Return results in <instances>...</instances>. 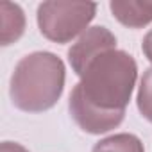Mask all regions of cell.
Segmentation results:
<instances>
[{
	"label": "cell",
	"mask_w": 152,
	"mask_h": 152,
	"mask_svg": "<svg viewBox=\"0 0 152 152\" xmlns=\"http://www.w3.org/2000/svg\"><path fill=\"white\" fill-rule=\"evenodd\" d=\"M136 106H138V111L141 113V116L152 124V68L143 72V77L138 86Z\"/></svg>",
	"instance_id": "obj_8"
},
{
	"label": "cell",
	"mask_w": 152,
	"mask_h": 152,
	"mask_svg": "<svg viewBox=\"0 0 152 152\" xmlns=\"http://www.w3.org/2000/svg\"><path fill=\"white\" fill-rule=\"evenodd\" d=\"M97 15L95 2H64L50 0L38 6L36 20L39 32L54 43L64 45L84 34Z\"/></svg>",
	"instance_id": "obj_3"
},
{
	"label": "cell",
	"mask_w": 152,
	"mask_h": 152,
	"mask_svg": "<svg viewBox=\"0 0 152 152\" xmlns=\"http://www.w3.org/2000/svg\"><path fill=\"white\" fill-rule=\"evenodd\" d=\"M91 152H145V148L136 134L120 132L97 141Z\"/></svg>",
	"instance_id": "obj_7"
},
{
	"label": "cell",
	"mask_w": 152,
	"mask_h": 152,
	"mask_svg": "<svg viewBox=\"0 0 152 152\" xmlns=\"http://www.w3.org/2000/svg\"><path fill=\"white\" fill-rule=\"evenodd\" d=\"M0 152H29L23 145L16 143V141H2L0 145Z\"/></svg>",
	"instance_id": "obj_10"
},
{
	"label": "cell",
	"mask_w": 152,
	"mask_h": 152,
	"mask_svg": "<svg viewBox=\"0 0 152 152\" xmlns=\"http://www.w3.org/2000/svg\"><path fill=\"white\" fill-rule=\"evenodd\" d=\"M66 68L61 57L38 50L22 57L11 75L9 97L15 107L25 113L52 109L64 90Z\"/></svg>",
	"instance_id": "obj_2"
},
{
	"label": "cell",
	"mask_w": 152,
	"mask_h": 152,
	"mask_svg": "<svg viewBox=\"0 0 152 152\" xmlns=\"http://www.w3.org/2000/svg\"><path fill=\"white\" fill-rule=\"evenodd\" d=\"M79 79L68 99L73 122L88 134L116 129L125 118L136 86V59L125 50H104L83 68Z\"/></svg>",
	"instance_id": "obj_1"
},
{
	"label": "cell",
	"mask_w": 152,
	"mask_h": 152,
	"mask_svg": "<svg viewBox=\"0 0 152 152\" xmlns=\"http://www.w3.org/2000/svg\"><path fill=\"white\" fill-rule=\"evenodd\" d=\"M141 52H143V56L152 63V29L145 34V38H143V41H141Z\"/></svg>",
	"instance_id": "obj_9"
},
{
	"label": "cell",
	"mask_w": 152,
	"mask_h": 152,
	"mask_svg": "<svg viewBox=\"0 0 152 152\" xmlns=\"http://www.w3.org/2000/svg\"><path fill=\"white\" fill-rule=\"evenodd\" d=\"M109 48H116V38L115 34L102 27V25H95L90 27L84 34L79 36V39L72 45V48L68 50V63L73 70V73L81 75L83 68L100 52L109 50Z\"/></svg>",
	"instance_id": "obj_4"
},
{
	"label": "cell",
	"mask_w": 152,
	"mask_h": 152,
	"mask_svg": "<svg viewBox=\"0 0 152 152\" xmlns=\"http://www.w3.org/2000/svg\"><path fill=\"white\" fill-rule=\"evenodd\" d=\"M2 47L16 43L25 32V13L18 4L2 2Z\"/></svg>",
	"instance_id": "obj_6"
},
{
	"label": "cell",
	"mask_w": 152,
	"mask_h": 152,
	"mask_svg": "<svg viewBox=\"0 0 152 152\" xmlns=\"http://www.w3.org/2000/svg\"><path fill=\"white\" fill-rule=\"evenodd\" d=\"M109 9L129 29H141L152 22V0H111Z\"/></svg>",
	"instance_id": "obj_5"
}]
</instances>
